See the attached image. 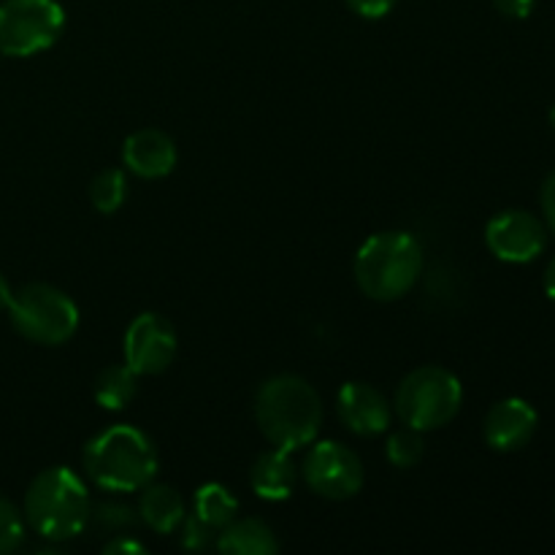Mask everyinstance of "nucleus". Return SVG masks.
<instances>
[{"label": "nucleus", "instance_id": "1", "mask_svg": "<svg viewBox=\"0 0 555 555\" xmlns=\"http://www.w3.org/2000/svg\"><path fill=\"white\" fill-rule=\"evenodd\" d=\"M255 423L271 448L298 453L318 439L323 399L314 385L298 374H276L255 393Z\"/></svg>", "mask_w": 555, "mask_h": 555}, {"label": "nucleus", "instance_id": "2", "mask_svg": "<svg viewBox=\"0 0 555 555\" xmlns=\"http://www.w3.org/2000/svg\"><path fill=\"white\" fill-rule=\"evenodd\" d=\"M160 466L155 442L141 428L117 423L98 431L81 450V469L95 488L135 493L150 486Z\"/></svg>", "mask_w": 555, "mask_h": 555}, {"label": "nucleus", "instance_id": "3", "mask_svg": "<svg viewBox=\"0 0 555 555\" xmlns=\"http://www.w3.org/2000/svg\"><path fill=\"white\" fill-rule=\"evenodd\" d=\"M92 499L87 482L68 466L38 472L25 491L22 518L25 526L49 542H68L85 534L90 524Z\"/></svg>", "mask_w": 555, "mask_h": 555}, {"label": "nucleus", "instance_id": "4", "mask_svg": "<svg viewBox=\"0 0 555 555\" xmlns=\"http://www.w3.org/2000/svg\"><path fill=\"white\" fill-rule=\"evenodd\" d=\"M426 269L423 244L406 231H383L358 247L352 274L358 291L379 304L404 298Z\"/></svg>", "mask_w": 555, "mask_h": 555}, {"label": "nucleus", "instance_id": "5", "mask_svg": "<svg viewBox=\"0 0 555 555\" xmlns=\"http://www.w3.org/2000/svg\"><path fill=\"white\" fill-rule=\"evenodd\" d=\"M464 404L461 379L444 366L412 369L396 388L393 412L404 426L417 431H439L450 426Z\"/></svg>", "mask_w": 555, "mask_h": 555}, {"label": "nucleus", "instance_id": "6", "mask_svg": "<svg viewBox=\"0 0 555 555\" xmlns=\"http://www.w3.org/2000/svg\"><path fill=\"white\" fill-rule=\"evenodd\" d=\"M9 320L22 339L41 347H60L79 331V307L68 293L47 282H30L14 291Z\"/></svg>", "mask_w": 555, "mask_h": 555}, {"label": "nucleus", "instance_id": "7", "mask_svg": "<svg viewBox=\"0 0 555 555\" xmlns=\"http://www.w3.org/2000/svg\"><path fill=\"white\" fill-rule=\"evenodd\" d=\"M65 27L57 0H3L0 3V54L33 57L54 47Z\"/></svg>", "mask_w": 555, "mask_h": 555}, {"label": "nucleus", "instance_id": "8", "mask_svg": "<svg viewBox=\"0 0 555 555\" xmlns=\"http://www.w3.org/2000/svg\"><path fill=\"white\" fill-rule=\"evenodd\" d=\"M301 477L309 491L318 496L328 499V502H347V499L358 496L363 480H366V472H363L356 450L336 439H320V442L314 439L304 455Z\"/></svg>", "mask_w": 555, "mask_h": 555}, {"label": "nucleus", "instance_id": "9", "mask_svg": "<svg viewBox=\"0 0 555 555\" xmlns=\"http://www.w3.org/2000/svg\"><path fill=\"white\" fill-rule=\"evenodd\" d=\"M177 328L157 312H141L130 320L122 339L125 363L139 377L163 374L177 358Z\"/></svg>", "mask_w": 555, "mask_h": 555}, {"label": "nucleus", "instance_id": "10", "mask_svg": "<svg viewBox=\"0 0 555 555\" xmlns=\"http://www.w3.org/2000/svg\"><path fill=\"white\" fill-rule=\"evenodd\" d=\"M486 247L504 263H531L547 247V225L524 209H507L486 225Z\"/></svg>", "mask_w": 555, "mask_h": 555}, {"label": "nucleus", "instance_id": "11", "mask_svg": "<svg viewBox=\"0 0 555 555\" xmlns=\"http://www.w3.org/2000/svg\"><path fill=\"white\" fill-rule=\"evenodd\" d=\"M336 410H339L341 423L350 428L356 437H383L390 431L393 421V404L369 383H347L336 396Z\"/></svg>", "mask_w": 555, "mask_h": 555}, {"label": "nucleus", "instance_id": "12", "mask_svg": "<svg viewBox=\"0 0 555 555\" xmlns=\"http://www.w3.org/2000/svg\"><path fill=\"white\" fill-rule=\"evenodd\" d=\"M540 415L526 399H502L488 410L482 437L496 453H515L534 439Z\"/></svg>", "mask_w": 555, "mask_h": 555}, {"label": "nucleus", "instance_id": "13", "mask_svg": "<svg viewBox=\"0 0 555 555\" xmlns=\"http://www.w3.org/2000/svg\"><path fill=\"white\" fill-rule=\"evenodd\" d=\"M177 144L157 128H141L122 144L125 171L139 179H166L177 168Z\"/></svg>", "mask_w": 555, "mask_h": 555}, {"label": "nucleus", "instance_id": "14", "mask_svg": "<svg viewBox=\"0 0 555 555\" xmlns=\"http://www.w3.org/2000/svg\"><path fill=\"white\" fill-rule=\"evenodd\" d=\"M298 482V466L291 450L271 448L255 459L249 469V486L266 502H282L293 493Z\"/></svg>", "mask_w": 555, "mask_h": 555}, {"label": "nucleus", "instance_id": "15", "mask_svg": "<svg viewBox=\"0 0 555 555\" xmlns=\"http://www.w3.org/2000/svg\"><path fill=\"white\" fill-rule=\"evenodd\" d=\"M184 515H188V504H184V496L177 488L157 486L155 480L141 488L139 520L146 529H152L160 537L177 534Z\"/></svg>", "mask_w": 555, "mask_h": 555}, {"label": "nucleus", "instance_id": "16", "mask_svg": "<svg viewBox=\"0 0 555 555\" xmlns=\"http://www.w3.org/2000/svg\"><path fill=\"white\" fill-rule=\"evenodd\" d=\"M215 547L225 555H274L280 540L263 520L233 518L225 529L217 531Z\"/></svg>", "mask_w": 555, "mask_h": 555}, {"label": "nucleus", "instance_id": "17", "mask_svg": "<svg viewBox=\"0 0 555 555\" xmlns=\"http://www.w3.org/2000/svg\"><path fill=\"white\" fill-rule=\"evenodd\" d=\"M92 393H95L101 410H125V406L133 404L135 393H139V374L128 363H114V366H106L98 374Z\"/></svg>", "mask_w": 555, "mask_h": 555}, {"label": "nucleus", "instance_id": "18", "mask_svg": "<svg viewBox=\"0 0 555 555\" xmlns=\"http://www.w3.org/2000/svg\"><path fill=\"white\" fill-rule=\"evenodd\" d=\"M193 513L215 531L225 529L238 515V502L222 482H206L195 491Z\"/></svg>", "mask_w": 555, "mask_h": 555}, {"label": "nucleus", "instance_id": "19", "mask_svg": "<svg viewBox=\"0 0 555 555\" xmlns=\"http://www.w3.org/2000/svg\"><path fill=\"white\" fill-rule=\"evenodd\" d=\"M128 201V177L122 168H103L90 182V204L101 215H114Z\"/></svg>", "mask_w": 555, "mask_h": 555}, {"label": "nucleus", "instance_id": "20", "mask_svg": "<svg viewBox=\"0 0 555 555\" xmlns=\"http://www.w3.org/2000/svg\"><path fill=\"white\" fill-rule=\"evenodd\" d=\"M139 526V509L128 507L122 502H98L90 509V524L87 529L103 531L108 537L125 534V531H133Z\"/></svg>", "mask_w": 555, "mask_h": 555}, {"label": "nucleus", "instance_id": "21", "mask_svg": "<svg viewBox=\"0 0 555 555\" xmlns=\"http://www.w3.org/2000/svg\"><path fill=\"white\" fill-rule=\"evenodd\" d=\"M385 455H388L390 464L396 469H412L423 461L426 455V442H423V431L417 428H399V431L388 434V442H385Z\"/></svg>", "mask_w": 555, "mask_h": 555}, {"label": "nucleus", "instance_id": "22", "mask_svg": "<svg viewBox=\"0 0 555 555\" xmlns=\"http://www.w3.org/2000/svg\"><path fill=\"white\" fill-rule=\"evenodd\" d=\"M25 518H22V509H16L14 504L5 496H0V555L14 553L16 547L25 540Z\"/></svg>", "mask_w": 555, "mask_h": 555}, {"label": "nucleus", "instance_id": "23", "mask_svg": "<svg viewBox=\"0 0 555 555\" xmlns=\"http://www.w3.org/2000/svg\"><path fill=\"white\" fill-rule=\"evenodd\" d=\"M215 534L217 531L206 526L195 513L184 515L182 526H179V542H182L184 551H206L211 540H215Z\"/></svg>", "mask_w": 555, "mask_h": 555}, {"label": "nucleus", "instance_id": "24", "mask_svg": "<svg viewBox=\"0 0 555 555\" xmlns=\"http://www.w3.org/2000/svg\"><path fill=\"white\" fill-rule=\"evenodd\" d=\"M345 3L352 14L363 16V20H383L396 9L399 0H345Z\"/></svg>", "mask_w": 555, "mask_h": 555}, {"label": "nucleus", "instance_id": "25", "mask_svg": "<svg viewBox=\"0 0 555 555\" xmlns=\"http://www.w3.org/2000/svg\"><path fill=\"white\" fill-rule=\"evenodd\" d=\"M103 553H106V555H125V553L144 555L146 553V545H144V542L133 540V537H130V534H117V537H112V540H108L106 545H103Z\"/></svg>", "mask_w": 555, "mask_h": 555}, {"label": "nucleus", "instance_id": "26", "mask_svg": "<svg viewBox=\"0 0 555 555\" xmlns=\"http://www.w3.org/2000/svg\"><path fill=\"white\" fill-rule=\"evenodd\" d=\"M540 204H542V215H545V225L555 233V168L547 173L545 182H542Z\"/></svg>", "mask_w": 555, "mask_h": 555}, {"label": "nucleus", "instance_id": "27", "mask_svg": "<svg viewBox=\"0 0 555 555\" xmlns=\"http://www.w3.org/2000/svg\"><path fill=\"white\" fill-rule=\"evenodd\" d=\"M499 14L509 16V20H526L534 11L537 0H493Z\"/></svg>", "mask_w": 555, "mask_h": 555}, {"label": "nucleus", "instance_id": "28", "mask_svg": "<svg viewBox=\"0 0 555 555\" xmlns=\"http://www.w3.org/2000/svg\"><path fill=\"white\" fill-rule=\"evenodd\" d=\"M545 293L551 301H555V258L547 263V269H545Z\"/></svg>", "mask_w": 555, "mask_h": 555}, {"label": "nucleus", "instance_id": "29", "mask_svg": "<svg viewBox=\"0 0 555 555\" xmlns=\"http://www.w3.org/2000/svg\"><path fill=\"white\" fill-rule=\"evenodd\" d=\"M11 296H14V291H11V285L5 282V276L0 274V312H5V309H9Z\"/></svg>", "mask_w": 555, "mask_h": 555}, {"label": "nucleus", "instance_id": "30", "mask_svg": "<svg viewBox=\"0 0 555 555\" xmlns=\"http://www.w3.org/2000/svg\"><path fill=\"white\" fill-rule=\"evenodd\" d=\"M551 125H553V130H555V106L551 108Z\"/></svg>", "mask_w": 555, "mask_h": 555}]
</instances>
